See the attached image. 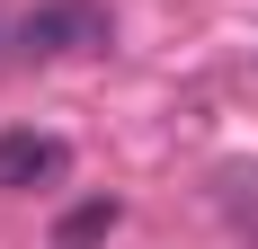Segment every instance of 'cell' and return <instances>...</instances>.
<instances>
[{"label": "cell", "instance_id": "obj_1", "mask_svg": "<svg viewBox=\"0 0 258 249\" xmlns=\"http://www.w3.org/2000/svg\"><path fill=\"white\" fill-rule=\"evenodd\" d=\"M18 45L27 53H89V45H107V9L98 0H45V9L18 18Z\"/></svg>", "mask_w": 258, "mask_h": 249}, {"label": "cell", "instance_id": "obj_2", "mask_svg": "<svg viewBox=\"0 0 258 249\" xmlns=\"http://www.w3.org/2000/svg\"><path fill=\"white\" fill-rule=\"evenodd\" d=\"M72 169V151H62V134H0V196H27V187H53V178Z\"/></svg>", "mask_w": 258, "mask_h": 249}, {"label": "cell", "instance_id": "obj_3", "mask_svg": "<svg viewBox=\"0 0 258 249\" xmlns=\"http://www.w3.org/2000/svg\"><path fill=\"white\" fill-rule=\"evenodd\" d=\"M116 214H125L116 196H89V205H72V214L53 223V249H98L107 231H116Z\"/></svg>", "mask_w": 258, "mask_h": 249}]
</instances>
